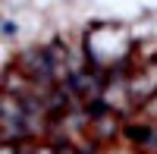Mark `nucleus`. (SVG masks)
Masks as SVG:
<instances>
[{
    "label": "nucleus",
    "instance_id": "nucleus-3",
    "mask_svg": "<svg viewBox=\"0 0 157 154\" xmlns=\"http://www.w3.org/2000/svg\"><path fill=\"white\" fill-rule=\"evenodd\" d=\"M94 129L101 132V138H107L110 132H116V123H113L110 117H98V123H94Z\"/></svg>",
    "mask_w": 157,
    "mask_h": 154
},
{
    "label": "nucleus",
    "instance_id": "nucleus-1",
    "mask_svg": "<svg viewBox=\"0 0 157 154\" xmlns=\"http://www.w3.org/2000/svg\"><path fill=\"white\" fill-rule=\"evenodd\" d=\"M22 72L29 75L32 82H38L41 88H50L57 82V72H54V63H50L47 50H25L22 54Z\"/></svg>",
    "mask_w": 157,
    "mask_h": 154
},
{
    "label": "nucleus",
    "instance_id": "nucleus-2",
    "mask_svg": "<svg viewBox=\"0 0 157 154\" xmlns=\"http://www.w3.org/2000/svg\"><path fill=\"white\" fill-rule=\"evenodd\" d=\"M126 138H129V142H132V145H138V148H157V129H154V126L151 123H132V126H126Z\"/></svg>",
    "mask_w": 157,
    "mask_h": 154
},
{
    "label": "nucleus",
    "instance_id": "nucleus-4",
    "mask_svg": "<svg viewBox=\"0 0 157 154\" xmlns=\"http://www.w3.org/2000/svg\"><path fill=\"white\" fill-rule=\"evenodd\" d=\"M0 154H19L16 148H10V145H0Z\"/></svg>",
    "mask_w": 157,
    "mask_h": 154
}]
</instances>
